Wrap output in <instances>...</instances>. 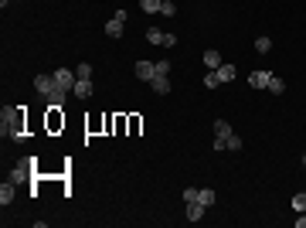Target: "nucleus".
<instances>
[{
  "label": "nucleus",
  "mask_w": 306,
  "mask_h": 228,
  "mask_svg": "<svg viewBox=\"0 0 306 228\" xmlns=\"http://www.w3.org/2000/svg\"><path fill=\"white\" fill-rule=\"evenodd\" d=\"M0 129H4V137H11V140H27L24 129H21V113H17V109H7V106H4V113H0Z\"/></svg>",
  "instance_id": "obj_1"
},
{
  "label": "nucleus",
  "mask_w": 306,
  "mask_h": 228,
  "mask_svg": "<svg viewBox=\"0 0 306 228\" xmlns=\"http://www.w3.org/2000/svg\"><path fill=\"white\" fill-rule=\"evenodd\" d=\"M34 164H38L34 157H24V160H17V164H14V171H11V181H14V184H27V181H34V177H31Z\"/></svg>",
  "instance_id": "obj_2"
},
{
  "label": "nucleus",
  "mask_w": 306,
  "mask_h": 228,
  "mask_svg": "<svg viewBox=\"0 0 306 228\" xmlns=\"http://www.w3.org/2000/svg\"><path fill=\"white\" fill-rule=\"evenodd\" d=\"M51 75H55L58 89H65V92H72V89H75V82H79V75H75V69H55V72H51Z\"/></svg>",
  "instance_id": "obj_3"
},
{
  "label": "nucleus",
  "mask_w": 306,
  "mask_h": 228,
  "mask_svg": "<svg viewBox=\"0 0 306 228\" xmlns=\"http://www.w3.org/2000/svg\"><path fill=\"white\" fill-rule=\"evenodd\" d=\"M147 41H150V45L174 48V45H177V35H167V31H157V27H150V31H147Z\"/></svg>",
  "instance_id": "obj_4"
},
{
  "label": "nucleus",
  "mask_w": 306,
  "mask_h": 228,
  "mask_svg": "<svg viewBox=\"0 0 306 228\" xmlns=\"http://www.w3.org/2000/svg\"><path fill=\"white\" fill-rule=\"evenodd\" d=\"M34 89L41 92V95H51V92H58V82H55V75H34Z\"/></svg>",
  "instance_id": "obj_5"
},
{
  "label": "nucleus",
  "mask_w": 306,
  "mask_h": 228,
  "mask_svg": "<svg viewBox=\"0 0 306 228\" xmlns=\"http://www.w3.org/2000/svg\"><path fill=\"white\" fill-rule=\"evenodd\" d=\"M123 24H126V11H116L113 21H106V35L109 38H123Z\"/></svg>",
  "instance_id": "obj_6"
},
{
  "label": "nucleus",
  "mask_w": 306,
  "mask_h": 228,
  "mask_svg": "<svg viewBox=\"0 0 306 228\" xmlns=\"http://www.w3.org/2000/svg\"><path fill=\"white\" fill-rule=\"evenodd\" d=\"M136 79H143V82H150L153 75H157V61H136Z\"/></svg>",
  "instance_id": "obj_7"
},
{
  "label": "nucleus",
  "mask_w": 306,
  "mask_h": 228,
  "mask_svg": "<svg viewBox=\"0 0 306 228\" xmlns=\"http://www.w3.org/2000/svg\"><path fill=\"white\" fill-rule=\"evenodd\" d=\"M269 79H272V72L259 69V72H252V75H249V85H252V89H269Z\"/></svg>",
  "instance_id": "obj_8"
},
{
  "label": "nucleus",
  "mask_w": 306,
  "mask_h": 228,
  "mask_svg": "<svg viewBox=\"0 0 306 228\" xmlns=\"http://www.w3.org/2000/svg\"><path fill=\"white\" fill-rule=\"evenodd\" d=\"M14 194H17V184H14V181H4V184H0V205L7 208L14 201Z\"/></svg>",
  "instance_id": "obj_9"
},
{
  "label": "nucleus",
  "mask_w": 306,
  "mask_h": 228,
  "mask_svg": "<svg viewBox=\"0 0 306 228\" xmlns=\"http://www.w3.org/2000/svg\"><path fill=\"white\" fill-rule=\"evenodd\" d=\"M215 75H218V82H231V79L238 75V69H235V65H225V61H221V65L215 69Z\"/></svg>",
  "instance_id": "obj_10"
},
{
  "label": "nucleus",
  "mask_w": 306,
  "mask_h": 228,
  "mask_svg": "<svg viewBox=\"0 0 306 228\" xmlns=\"http://www.w3.org/2000/svg\"><path fill=\"white\" fill-rule=\"evenodd\" d=\"M204 211H208V208H204L201 201H187V221H201Z\"/></svg>",
  "instance_id": "obj_11"
},
{
  "label": "nucleus",
  "mask_w": 306,
  "mask_h": 228,
  "mask_svg": "<svg viewBox=\"0 0 306 228\" xmlns=\"http://www.w3.org/2000/svg\"><path fill=\"white\" fill-rule=\"evenodd\" d=\"M150 85H153V92H157V95H167V92H170V79H167V75H153V79H150Z\"/></svg>",
  "instance_id": "obj_12"
},
{
  "label": "nucleus",
  "mask_w": 306,
  "mask_h": 228,
  "mask_svg": "<svg viewBox=\"0 0 306 228\" xmlns=\"http://www.w3.org/2000/svg\"><path fill=\"white\" fill-rule=\"evenodd\" d=\"M65 95H68L65 89L51 92V95H48V99H45V103H48V109H65Z\"/></svg>",
  "instance_id": "obj_13"
},
{
  "label": "nucleus",
  "mask_w": 306,
  "mask_h": 228,
  "mask_svg": "<svg viewBox=\"0 0 306 228\" xmlns=\"http://www.w3.org/2000/svg\"><path fill=\"white\" fill-rule=\"evenodd\" d=\"M204 65H208V72H215L218 65H221V51H215V48H208V51H204Z\"/></svg>",
  "instance_id": "obj_14"
},
{
  "label": "nucleus",
  "mask_w": 306,
  "mask_h": 228,
  "mask_svg": "<svg viewBox=\"0 0 306 228\" xmlns=\"http://www.w3.org/2000/svg\"><path fill=\"white\" fill-rule=\"evenodd\" d=\"M72 92H75L79 99H89V95H92V79H79V82H75V89H72Z\"/></svg>",
  "instance_id": "obj_15"
},
{
  "label": "nucleus",
  "mask_w": 306,
  "mask_h": 228,
  "mask_svg": "<svg viewBox=\"0 0 306 228\" xmlns=\"http://www.w3.org/2000/svg\"><path fill=\"white\" fill-rule=\"evenodd\" d=\"M215 198H218V194L211 191V187H197V201H201L204 208H211V205H215Z\"/></svg>",
  "instance_id": "obj_16"
},
{
  "label": "nucleus",
  "mask_w": 306,
  "mask_h": 228,
  "mask_svg": "<svg viewBox=\"0 0 306 228\" xmlns=\"http://www.w3.org/2000/svg\"><path fill=\"white\" fill-rule=\"evenodd\" d=\"M269 92H272V95H283V92H286V82L279 79V75H272V79H269Z\"/></svg>",
  "instance_id": "obj_17"
},
{
  "label": "nucleus",
  "mask_w": 306,
  "mask_h": 228,
  "mask_svg": "<svg viewBox=\"0 0 306 228\" xmlns=\"http://www.w3.org/2000/svg\"><path fill=\"white\" fill-rule=\"evenodd\" d=\"M160 4H163V0H140L143 14H160Z\"/></svg>",
  "instance_id": "obj_18"
},
{
  "label": "nucleus",
  "mask_w": 306,
  "mask_h": 228,
  "mask_svg": "<svg viewBox=\"0 0 306 228\" xmlns=\"http://www.w3.org/2000/svg\"><path fill=\"white\" fill-rule=\"evenodd\" d=\"M255 51H259V55H265V51H272V38H265V35H262L259 41H255Z\"/></svg>",
  "instance_id": "obj_19"
},
{
  "label": "nucleus",
  "mask_w": 306,
  "mask_h": 228,
  "mask_svg": "<svg viewBox=\"0 0 306 228\" xmlns=\"http://www.w3.org/2000/svg\"><path fill=\"white\" fill-rule=\"evenodd\" d=\"M75 75H79V79H92V65H89V61L75 65Z\"/></svg>",
  "instance_id": "obj_20"
},
{
  "label": "nucleus",
  "mask_w": 306,
  "mask_h": 228,
  "mask_svg": "<svg viewBox=\"0 0 306 228\" xmlns=\"http://www.w3.org/2000/svg\"><path fill=\"white\" fill-rule=\"evenodd\" d=\"M293 211H299V215L306 211V191H303V194H296V198H293Z\"/></svg>",
  "instance_id": "obj_21"
},
{
  "label": "nucleus",
  "mask_w": 306,
  "mask_h": 228,
  "mask_svg": "<svg viewBox=\"0 0 306 228\" xmlns=\"http://www.w3.org/2000/svg\"><path fill=\"white\" fill-rule=\"evenodd\" d=\"M160 14H163V17H174V14H177V4L163 0V4H160Z\"/></svg>",
  "instance_id": "obj_22"
},
{
  "label": "nucleus",
  "mask_w": 306,
  "mask_h": 228,
  "mask_svg": "<svg viewBox=\"0 0 306 228\" xmlns=\"http://www.w3.org/2000/svg\"><path fill=\"white\" fill-rule=\"evenodd\" d=\"M215 133H218V137H228V133H231V126H228L225 119H215Z\"/></svg>",
  "instance_id": "obj_23"
},
{
  "label": "nucleus",
  "mask_w": 306,
  "mask_h": 228,
  "mask_svg": "<svg viewBox=\"0 0 306 228\" xmlns=\"http://www.w3.org/2000/svg\"><path fill=\"white\" fill-rule=\"evenodd\" d=\"M204 85H208V89H218L221 82H218V75H215V72H208V75H204Z\"/></svg>",
  "instance_id": "obj_24"
},
{
  "label": "nucleus",
  "mask_w": 306,
  "mask_h": 228,
  "mask_svg": "<svg viewBox=\"0 0 306 228\" xmlns=\"http://www.w3.org/2000/svg\"><path fill=\"white\" fill-rule=\"evenodd\" d=\"M228 150H235V153H238V150H242V137L231 133V137H228Z\"/></svg>",
  "instance_id": "obj_25"
},
{
  "label": "nucleus",
  "mask_w": 306,
  "mask_h": 228,
  "mask_svg": "<svg viewBox=\"0 0 306 228\" xmlns=\"http://www.w3.org/2000/svg\"><path fill=\"white\" fill-rule=\"evenodd\" d=\"M228 137H231V133H228ZM228 137H218L215 140V150H228Z\"/></svg>",
  "instance_id": "obj_26"
},
{
  "label": "nucleus",
  "mask_w": 306,
  "mask_h": 228,
  "mask_svg": "<svg viewBox=\"0 0 306 228\" xmlns=\"http://www.w3.org/2000/svg\"><path fill=\"white\" fill-rule=\"evenodd\" d=\"M184 201H197V187H187L184 191Z\"/></svg>",
  "instance_id": "obj_27"
},
{
  "label": "nucleus",
  "mask_w": 306,
  "mask_h": 228,
  "mask_svg": "<svg viewBox=\"0 0 306 228\" xmlns=\"http://www.w3.org/2000/svg\"><path fill=\"white\" fill-rule=\"evenodd\" d=\"M296 228H306V215H303V218H296Z\"/></svg>",
  "instance_id": "obj_28"
},
{
  "label": "nucleus",
  "mask_w": 306,
  "mask_h": 228,
  "mask_svg": "<svg viewBox=\"0 0 306 228\" xmlns=\"http://www.w3.org/2000/svg\"><path fill=\"white\" fill-rule=\"evenodd\" d=\"M303 167H306V153H303Z\"/></svg>",
  "instance_id": "obj_29"
}]
</instances>
